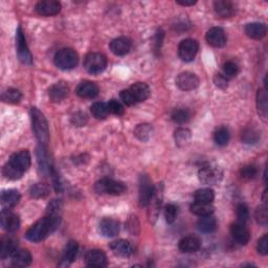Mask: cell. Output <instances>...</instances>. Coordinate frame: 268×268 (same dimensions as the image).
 Segmentation results:
<instances>
[{
    "mask_svg": "<svg viewBox=\"0 0 268 268\" xmlns=\"http://www.w3.org/2000/svg\"><path fill=\"white\" fill-rule=\"evenodd\" d=\"M20 200V193L17 190H6L1 194V203L3 209H12L17 206Z\"/></svg>",
    "mask_w": 268,
    "mask_h": 268,
    "instance_id": "30",
    "label": "cell"
},
{
    "mask_svg": "<svg viewBox=\"0 0 268 268\" xmlns=\"http://www.w3.org/2000/svg\"><path fill=\"white\" fill-rule=\"evenodd\" d=\"M231 234L233 239L240 245H246L250 239V232L244 223H234L231 226Z\"/></svg>",
    "mask_w": 268,
    "mask_h": 268,
    "instance_id": "16",
    "label": "cell"
},
{
    "mask_svg": "<svg viewBox=\"0 0 268 268\" xmlns=\"http://www.w3.org/2000/svg\"><path fill=\"white\" fill-rule=\"evenodd\" d=\"M191 131L187 128H178L174 133L175 143L180 148L188 145L191 140Z\"/></svg>",
    "mask_w": 268,
    "mask_h": 268,
    "instance_id": "36",
    "label": "cell"
},
{
    "mask_svg": "<svg viewBox=\"0 0 268 268\" xmlns=\"http://www.w3.org/2000/svg\"><path fill=\"white\" fill-rule=\"evenodd\" d=\"M266 27L263 23H259V22H253V23H248V25L245 27V34L251 38V39H256V40H259V39H262L266 36Z\"/></svg>",
    "mask_w": 268,
    "mask_h": 268,
    "instance_id": "29",
    "label": "cell"
},
{
    "mask_svg": "<svg viewBox=\"0 0 268 268\" xmlns=\"http://www.w3.org/2000/svg\"><path fill=\"white\" fill-rule=\"evenodd\" d=\"M17 250V242L12 237H3L0 243V257L1 259H6L12 257L15 251Z\"/></svg>",
    "mask_w": 268,
    "mask_h": 268,
    "instance_id": "25",
    "label": "cell"
},
{
    "mask_svg": "<svg viewBox=\"0 0 268 268\" xmlns=\"http://www.w3.org/2000/svg\"><path fill=\"white\" fill-rule=\"evenodd\" d=\"M152 133H153V128L151 127V125L149 124L138 125L135 128V130H134V135H135L139 140H143V141H147L150 137H151Z\"/></svg>",
    "mask_w": 268,
    "mask_h": 268,
    "instance_id": "38",
    "label": "cell"
},
{
    "mask_svg": "<svg viewBox=\"0 0 268 268\" xmlns=\"http://www.w3.org/2000/svg\"><path fill=\"white\" fill-rule=\"evenodd\" d=\"M201 246V241L198 237L196 236H187V237L183 238L179 243H178V247L179 249L183 251V253H196L197 250H199Z\"/></svg>",
    "mask_w": 268,
    "mask_h": 268,
    "instance_id": "21",
    "label": "cell"
},
{
    "mask_svg": "<svg viewBox=\"0 0 268 268\" xmlns=\"http://www.w3.org/2000/svg\"><path fill=\"white\" fill-rule=\"evenodd\" d=\"M257 249L258 253L262 256H266L268 254V235H264L263 237L258 241Z\"/></svg>",
    "mask_w": 268,
    "mask_h": 268,
    "instance_id": "51",
    "label": "cell"
},
{
    "mask_svg": "<svg viewBox=\"0 0 268 268\" xmlns=\"http://www.w3.org/2000/svg\"><path fill=\"white\" fill-rule=\"evenodd\" d=\"M30 117L36 138L41 145H46L50 140V131L43 113L38 108L33 107L30 109Z\"/></svg>",
    "mask_w": 268,
    "mask_h": 268,
    "instance_id": "2",
    "label": "cell"
},
{
    "mask_svg": "<svg viewBox=\"0 0 268 268\" xmlns=\"http://www.w3.org/2000/svg\"><path fill=\"white\" fill-rule=\"evenodd\" d=\"M214 198H215L214 191L210 188H200V190H197L194 194L195 201L202 202V203H212Z\"/></svg>",
    "mask_w": 268,
    "mask_h": 268,
    "instance_id": "35",
    "label": "cell"
},
{
    "mask_svg": "<svg viewBox=\"0 0 268 268\" xmlns=\"http://www.w3.org/2000/svg\"><path fill=\"white\" fill-rule=\"evenodd\" d=\"M2 172H3V175L5 176V178L10 179V180H18L23 176V174H25V173H22L19 170L14 168L13 165L10 164L9 162H6L4 164Z\"/></svg>",
    "mask_w": 268,
    "mask_h": 268,
    "instance_id": "44",
    "label": "cell"
},
{
    "mask_svg": "<svg viewBox=\"0 0 268 268\" xmlns=\"http://www.w3.org/2000/svg\"><path fill=\"white\" fill-rule=\"evenodd\" d=\"M199 45L198 42L194 39H186L181 41L178 46L179 58L185 62H191L195 59L197 53H198Z\"/></svg>",
    "mask_w": 268,
    "mask_h": 268,
    "instance_id": "8",
    "label": "cell"
},
{
    "mask_svg": "<svg viewBox=\"0 0 268 268\" xmlns=\"http://www.w3.org/2000/svg\"><path fill=\"white\" fill-rule=\"evenodd\" d=\"M107 108L109 113H112L114 115H122L125 112L123 105L116 100H110L107 103Z\"/></svg>",
    "mask_w": 268,
    "mask_h": 268,
    "instance_id": "48",
    "label": "cell"
},
{
    "mask_svg": "<svg viewBox=\"0 0 268 268\" xmlns=\"http://www.w3.org/2000/svg\"><path fill=\"white\" fill-rule=\"evenodd\" d=\"M85 264L89 267H97V268L106 267L108 264L107 257L104 254L103 250L92 249L86 254Z\"/></svg>",
    "mask_w": 268,
    "mask_h": 268,
    "instance_id": "15",
    "label": "cell"
},
{
    "mask_svg": "<svg viewBox=\"0 0 268 268\" xmlns=\"http://www.w3.org/2000/svg\"><path fill=\"white\" fill-rule=\"evenodd\" d=\"M162 38H163V33H162V30H159L156 33V36H155V52L159 51L161 49V41H162Z\"/></svg>",
    "mask_w": 268,
    "mask_h": 268,
    "instance_id": "55",
    "label": "cell"
},
{
    "mask_svg": "<svg viewBox=\"0 0 268 268\" xmlns=\"http://www.w3.org/2000/svg\"><path fill=\"white\" fill-rule=\"evenodd\" d=\"M76 92L82 99H94L99 94V87L96 83L85 81L78 85Z\"/></svg>",
    "mask_w": 268,
    "mask_h": 268,
    "instance_id": "18",
    "label": "cell"
},
{
    "mask_svg": "<svg viewBox=\"0 0 268 268\" xmlns=\"http://www.w3.org/2000/svg\"><path fill=\"white\" fill-rule=\"evenodd\" d=\"M257 108L258 113L266 121L267 117V93L266 89H259L257 93Z\"/></svg>",
    "mask_w": 268,
    "mask_h": 268,
    "instance_id": "33",
    "label": "cell"
},
{
    "mask_svg": "<svg viewBox=\"0 0 268 268\" xmlns=\"http://www.w3.org/2000/svg\"><path fill=\"white\" fill-rule=\"evenodd\" d=\"M90 111L92 115L98 120H105L108 116V108L107 104L103 103V102H97L90 107Z\"/></svg>",
    "mask_w": 268,
    "mask_h": 268,
    "instance_id": "39",
    "label": "cell"
},
{
    "mask_svg": "<svg viewBox=\"0 0 268 268\" xmlns=\"http://www.w3.org/2000/svg\"><path fill=\"white\" fill-rule=\"evenodd\" d=\"M30 161H31V159H30L29 152L27 151V150H22V151L14 153L7 162L12 164L14 168L19 170L20 172L25 173L30 167Z\"/></svg>",
    "mask_w": 268,
    "mask_h": 268,
    "instance_id": "11",
    "label": "cell"
},
{
    "mask_svg": "<svg viewBox=\"0 0 268 268\" xmlns=\"http://www.w3.org/2000/svg\"><path fill=\"white\" fill-rule=\"evenodd\" d=\"M94 190L99 194H109V195H122L127 190L126 186L121 183L109 178H103L97 181L94 185Z\"/></svg>",
    "mask_w": 268,
    "mask_h": 268,
    "instance_id": "5",
    "label": "cell"
},
{
    "mask_svg": "<svg viewBox=\"0 0 268 268\" xmlns=\"http://www.w3.org/2000/svg\"><path fill=\"white\" fill-rule=\"evenodd\" d=\"M214 82H215L217 87L221 88V89H225L227 87L228 79H226L222 74H217L214 78Z\"/></svg>",
    "mask_w": 268,
    "mask_h": 268,
    "instance_id": "54",
    "label": "cell"
},
{
    "mask_svg": "<svg viewBox=\"0 0 268 268\" xmlns=\"http://www.w3.org/2000/svg\"><path fill=\"white\" fill-rule=\"evenodd\" d=\"M16 46H17V56L23 64L30 65L33 63V57L28 50L25 34L22 28L19 27L16 33Z\"/></svg>",
    "mask_w": 268,
    "mask_h": 268,
    "instance_id": "7",
    "label": "cell"
},
{
    "mask_svg": "<svg viewBox=\"0 0 268 268\" xmlns=\"http://www.w3.org/2000/svg\"><path fill=\"white\" fill-rule=\"evenodd\" d=\"M214 9L218 16L222 18H231L235 14V5L227 0H218L214 2Z\"/></svg>",
    "mask_w": 268,
    "mask_h": 268,
    "instance_id": "24",
    "label": "cell"
},
{
    "mask_svg": "<svg viewBox=\"0 0 268 268\" xmlns=\"http://www.w3.org/2000/svg\"><path fill=\"white\" fill-rule=\"evenodd\" d=\"M176 2L178 4H180V5H183V6H192V5L196 4L197 1H193V0H191V1H187V0H185V1H184V0H177Z\"/></svg>",
    "mask_w": 268,
    "mask_h": 268,
    "instance_id": "56",
    "label": "cell"
},
{
    "mask_svg": "<svg viewBox=\"0 0 268 268\" xmlns=\"http://www.w3.org/2000/svg\"><path fill=\"white\" fill-rule=\"evenodd\" d=\"M31 255L27 249H17L12 256V264L16 267H27L31 263Z\"/></svg>",
    "mask_w": 268,
    "mask_h": 268,
    "instance_id": "27",
    "label": "cell"
},
{
    "mask_svg": "<svg viewBox=\"0 0 268 268\" xmlns=\"http://www.w3.org/2000/svg\"><path fill=\"white\" fill-rule=\"evenodd\" d=\"M171 117L174 123L183 125V124H186L190 121L191 112H190V110H188V109L178 108V109H175L174 111L172 112Z\"/></svg>",
    "mask_w": 268,
    "mask_h": 268,
    "instance_id": "37",
    "label": "cell"
},
{
    "mask_svg": "<svg viewBox=\"0 0 268 268\" xmlns=\"http://www.w3.org/2000/svg\"><path fill=\"white\" fill-rule=\"evenodd\" d=\"M73 123L78 126V127H82L86 123H87V115L83 112H77L73 116Z\"/></svg>",
    "mask_w": 268,
    "mask_h": 268,
    "instance_id": "53",
    "label": "cell"
},
{
    "mask_svg": "<svg viewBox=\"0 0 268 268\" xmlns=\"http://www.w3.org/2000/svg\"><path fill=\"white\" fill-rule=\"evenodd\" d=\"M240 174L242 178L244 179H247V180L254 179L258 175V168L255 164H246L241 169Z\"/></svg>",
    "mask_w": 268,
    "mask_h": 268,
    "instance_id": "47",
    "label": "cell"
},
{
    "mask_svg": "<svg viewBox=\"0 0 268 268\" xmlns=\"http://www.w3.org/2000/svg\"><path fill=\"white\" fill-rule=\"evenodd\" d=\"M107 67V58L103 54L89 53L84 59V68L90 75H100Z\"/></svg>",
    "mask_w": 268,
    "mask_h": 268,
    "instance_id": "4",
    "label": "cell"
},
{
    "mask_svg": "<svg viewBox=\"0 0 268 268\" xmlns=\"http://www.w3.org/2000/svg\"><path fill=\"white\" fill-rule=\"evenodd\" d=\"M154 193V186L152 185V180L147 175H141L139 178V206L148 207L149 202L151 200Z\"/></svg>",
    "mask_w": 268,
    "mask_h": 268,
    "instance_id": "9",
    "label": "cell"
},
{
    "mask_svg": "<svg viewBox=\"0 0 268 268\" xmlns=\"http://www.w3.org/2000/svg\"><path fill=\"white\" fill-rule=\"evenodd\" d=\"M162 198H163V186L162 184L159 185L157 187L154 188V193L151 200L149 202V215H150V220H154L157 218L160 214V209L161 207L162 203Z\"/></svg>",
    "mask_w": 268,
    "mask_h": 268,
    "instance_id": "10",
    "label": "cell"
},
{
    "mask_svg": "<svg viewBox=\"0 0 268 268\" xmlns=\"http://www.w3.org/2000/svg\"><path fill=\"white\" fill-rule=\"evenodd\" d=\"M190 210L194 215L203 217V216L212 215L213 213H214L215 209L212 206V203H202V202L195 201L194 203L191 204Z\"/></svg>",
    "mask_w": 268,
    "mask_h": 268,
    "instance_id": "32",
    "label": "cell"
},
{
    "mask_svg": "<svg viewBox=\"0 0 268 268\" xmlns=\"http://www.w3.org/2000/svg\"><path fill=\"white\" fill-rule=\"evenodd\" d=\"M50 194V188L44 184H36L29 188V195L33 198H44Z\"/></svg>",
    "mask_w": 268,
    "mask_h": 268,
    "instance_id": "41",
    "label": "cell"
},
{
    "mask_svg": "<svg viewBox=\"0 0 268 268\" xmlns=\"http://www.w3.org/2000/svg\"><path fill=\"white\" fill-rule=\"evenodd\" d=\"M120 97L122 99V101L124 102V104H126L127 106H132L136 103L135 99H134L133 94L131 93L130 89H126V90H122Z\"/></svg>",
    "mask_w": 268,
    "mask_h": 268,
    "instance_id": "52",
    "label": "cell"
},
{
    "mask_svg": "<svg viewBox=\"0 0 268 268\" xmlns=\"http://www.w3.org/2000/svg\"><path fill=\"white\" fill-rule=\"evenodd\" d=\"M69 88L65 82H58L54 84L49 90V96L53 102H61L68 96Z\"/></svg>",
    "mask_w": 268,
    "mask_h": 268,
    "instance_id": "23",
    "label": "cell"
},
{
    "mask_svg": "<svg viewBox=\"0 0 268 268\" xmlns=\"http://www.w3.org/2000/svg\"><path fill=\"white\" fill-rule=\"evenodd\" d=\"M56 66L62 70H70L78 65L79 56L73 49H62L54 57Z\"/></svg>",
    "mask_w": 268,
    "mask_h": 268,
    "instance_id": "3",
    "label": "cell"
},
{
    "mask_svg": "<svg viewBox=\"0 0 268 268\" xmlns=\"http://www.w3.org/2000/svg\"><path fill=\"white\" fill-rule=\"evenodd\" d=\"M131 40L126 37L116 38L110 43V50L116 56H125L131 50Z\"/></svg>",
    "mask_w": 268,
    "mask_h": 268,
    "instance_id": "19",
    "label": "cell"
},
{
    "mask_svg": "<svg viewBox=\"0 0 268 268\" xmlns=\"http://www.w3.org/2000/svg\"><path fill=\"white\" fill-rule=\"evenodd\" d=\"M37 159H38V163H39V167H40V170L44 173V174L52 175L53 172H52L51 161L49 159V155H47L44 146L41 144L37 148Z\"/></svg>",
    "mask_w": 268,
    "mask_h": 268,
    "instance_id": "26",
    "label": "cell"
},
{
    "mask_svg": "<svg viewBox=\"0 0 268 268\" xmlns=\"http://www.w3.org/2000/svg\"><path fill=\"white\" fill-rule=\"evenodd\" d=\"M207 41L213 47H223L226 44V36L221 27H212L207 33Z\"/></svg>",
    "mask_w": 268,
    "mask_h": 268,
    "instance_id": "17",
    "label": "cell"
},
{
    "mask_svg": "<svg viewBox=\"0 0 268 268\" xmlns=\"http://www.w3.org/2000/svg\"><path fill=\"white\" fill-rule=\"evenodd\" d=\"M178 215V208L175 206V204L169 203L165 206L164 208V217L165 220H167L168 223H173L176 220Z\"/></svg>",
    "mask_w": 268,
    "mask_h": 268,
    "instance_id": "46",
    "label": "cell"
},
{
    "mask_svg": "<svg viewBox=\"0 0 268 268\" xmlns=\"http://www.w3.org/2000/svg\"><path fill=\"white\" fill-rule=\"evenodd\" d=\"M129 89H130L131 93L133 94L134 99H135L136 103L137 102L146 101L150 97V93H151L149 86L145 83H141V82H137L135 84H133Z\"/></svg>",
    "mask_w": 268,
    "mask_h": 268,
    "instance_id": "28",
    "label": "cell"
},
{
    "mask_svg": "<svg viewBox=\"0 0 268 268\" xmlns=\"http://www.w3.org/2000/svg\"><path fill=\"white\" fill-rule=\"evenodd\" d=\"M239 74V66L236 64L233 61H228L223 65V73L222 75L226 79H232L235 78Z\"/></svg>",
    "mask_w": 268,
    "mask_h": 268,
    "instance_id": "45",
    "label": "cell"
},
{
    "mask_svg": "<svg viewBox=\"0 0 268 268\" xmlns=\"http://www.w3.org/2000/svg\"><path fill=\"white\" fill-rule=\"evenodd\" d=\"M100 232L105 237H114L120 232V223L112 218H104L100 222Z\"/></svg>",
    "mask_w": 268,
    "mask_h": 268,
    "instance_id": "20",
    "label": "cell"
},
{
    "mask_svg": "<svg viewBox=\"0 0 268 268\" xmlns=\"http://www.w3.org/2000/svg\"><path fill=\"white\" fill-rule=\"evenodd\" d=\"M241 137L245 144H257L260 139V133L254 128H247L242 132Z\"/></svg>",
    "mask_w": 268,
    "mask_h": 268,
    "instance_id": "43",
    "label": "cell"
},
{
    "mask_svg": "<svg viewBox=\"0 0 268 268\" xmlns=\"http://www.w3.org/2000/svg\"><path fill=\"white\" fill-rule=\"evenodd\" d=\"M78 243L76 241H69L64 249V255H63V259L62 261L65 262V265H68L70 263H73L76 258H77V254H78Z\"/></svg>",
    "mask_w": 268,
    "mask_h": 268,
    "instance_id": "34",
    "label": "cell"
},
{
    "mask_svg": "<svg viewBox=\"0 0 268 268\" xmlns=\"http://www.w3.org/2000/svg\"><path fill=\"white\" fill-rule=\"evenodd\" d=\"M230 131L225 127L218 128L214 133V140L218 146H225L230 141Z\"/></svg>",
    "mask_w": 268,
    "mask_h": 268,
    "instance_id": "42",
    "label": "cell"
},
{
    "mask_svg": "<svg viewBox=\"0 0 268 268\" xmlns=\"http://www.w3.org/2000/svg\"><path fill=\"white\" fill-rule=\"evenodd\" d=\"M237 218H238V222L244 223V224L246 223V221L249 218V211L245 204L241 203L237 207Z\"/></svg>",
    "mask_w": 268,
    "mask_h": 268,
    "instance_id": "50",
    "label": "cell"
},
{
    "mask_svg": "<svg viewBox=\"0 0 268 268\" xmlns=\"http://www.w3.org/2000/svg\"><path fill=\"white\" fill-rule=\"evenodd\" d=\"M110 249L112 250V253L115 256L123 257V258L129 257L133 253V247L131 245V243L124 239L113 241L111 244H110Z\"/></svg>",
    "mask_w": 268,
    "mask_h": 268,
    "instance_id": "22",
    "label": "cell"
},
{
    "mask_svg": "<svg viewBox=\"0 0 268 268\" xmlns=\"http://www.w3.org/2000/svg\"><path fill=\"white\" fill-rule=\"evenodd\" d=\"M223 172L218 165L207 164L198 172L199 180L204 185H216L222 179Z\"/></svg>",
    "mask_w": 268,
    "mask_h": 268,
    "instance_id": "6",
    "label": "cell"
},
{
    "mask_svg": "<svg viewBox=\"0 0 268 268\" xmlns=\"http://www.w3.org/2000/svg\"><path fill=\"white\" fill-rule=\"evenodd\" d=\"M61 216L46 213V216L31 225L26 234L27 240L31 242H40L52 234L60 224Z\"/></svg>",
    "mask_w": 268,
    "mask_h": 268,
    "instance_id": "1",
    "label": "cell"
},
{
    "mask_svg": "<svg viewBox=\"0 0 268 268\" xmlns=\"http://www.w3.org/2000/svg\"><path fill=\"white\" fill-rule=\"evenodd\" d=\"M256 220L259 224L266 225L268 221V213H267V207L261 206L259 207L256 211Z\"/></svg>",
    "mask_w": 268,
    "mask_h": 268,
    "instance_id": "49",
    "label": "cell"
},
{
    "mask_svg": "<svg viewBox=\"0 0 268 268\" xmlns=\"http://www.w3.org/2000/svg\"><path fill=\"white\" fill-rule=\"evenodd\" d=\"M2 101L10 104H18L22 99V93L15 88H9L2 92Z\"/></svg>",
    "mask_w": 268,
    "mask_h": 268,
    "instance_id": "40",
    "label": "cell"
},
{
    "mask_svg": "<svg viewBox=\"0 0 268 268\" xmlns=\"http://www.w3.org/2000/svg\"><path fill=\"white\" fill-rule=\"evenodd\" d=\"M35 11L41 16H54L61 11V4L56 0H43L35 5Z\"/></svg>",
    "mask_w": 268,
    "mask_h": 268,
    "instance_id": "14",
    "label": "cell"
},
{
    "mask_svg": "<svg viewBox=\"0 0 268 268\" xmlns=\"http://www.w3.org/2000/svg\"><path fill=\"white\" fill-rule=\"evenodd\" d=\"M1 226L7 233H15L20 226L19 217L10 209H3L1 212Z\"/></svg>",
    "mask_w": 268,
    "mask_h": 268,
    "instance_id": "12",
    "label": "cell"
},
{
    "mask_svg": "<svg viewBox=\"0 0 268 268\" xmlns=\"http://www.w3.org/2000/svg\"><path fill=\"white\" fill-rule=\"evenodd\" d=\"M176 85L178 88L185 91H190L198 87L199 79L195 74L190 72L181 73L176 79Z\"/></svg>",
    "mask_w": 268,
    "mask_h": 268,
    "instance_id": "13",
    "label": "cell"
},
{
    "mask_svg": "<svg viewBox=\"0 0 268 268\" xmlns=\"http://www.w3.org/2000/svg\"><path fill=\"white\" fill-rule=\"evenodd\" d=\"M197 227H198V230L200 232L210 234L217 230V221L212 215L203 216V217H200L198 222H197Z\"/></svg>",
    "mask_w": 268,
    "mask_h": 268,
    "instance_id": "31",
    "label": "cell"
}]
</instances>
